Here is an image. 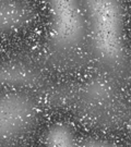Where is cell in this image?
Listing matches in <instances>:
<instances>
[{
	"label": "cell",
	"mask_w": 131,
	"mask_h": 147,
	"mask_svg": "<svg viewBox=\"0 0 131 147\" xmlns=\"http://www.w3.org/2000/svg\"><path fill=\"white\" fill-rule=\"evenodd\" d=\"M88 35L97 57L105 62L120 61L125 53L124 11L118 1H84Z\"/></svg>",
	"instance_id": "obj_1"
},
{
	"label": "cell",
	"mask_w": 131,
	"mask_h": 147,
	"mask_svg": "<svg viewBox=\"0 0 131 147\" xmlns=\"http://www.w3.org/2000/svg\"><path fill=\"white\" fill-rule=\"evenodd\" d=\"M47 10L50 42L61 49L78 47L88 34L82 2L49 1Z\"/></svg>",
	"instance_id": "obj_2"
},
{
	"label": "cell",
	"mask_w": 131,
	"mask_h": 147,
	"mask_svg": "<svg viewBox=\"0 0 131 147\" xmlns=\"http://www.w3.org/2000/svg\"><path fill=\"white\" fill-rule=\"evenodd\" d=\"M38 117L35 101L20 93H7L0 101V136L11 142L32 130Z\"/></svg>",
	"instance_id": "obj_3"
},
{
	"label": "cell",
	"mask_w": 131,
	"mask_h": 147,
	"mask_svg": "<svg viewBox=\"0 0 131 147\" xmlns=\"http://www.w3.org/2000/svg\"><path fill=\"white\" fill-rule=\"evenodd\" d=\"M32 18V9L20 1L0 2V25L3 33L19 30L26 25Z\"/></svg>",
	"instance_id": "obj_4"
},
{
	"label": "cell",
	"mask_w": 131,
	"mask_h": 147,
	"mask_svg": "<svg viewBox=\"0 0 131 147\" xmlns=\"http://www.w3.org/2000/svg\"><path fill=\"white\" fill-rule=\"evenodd\" d=\"M45 147H81L79 146L72 130L64 123H55L48 127L44 136Z\"/></svg>",
	"instance_id": "obj_5"
},
{
	"label": "cell",
	"mask_w": 131,
	"mask_h": 147,
	"mask_svg": "<svg viewBox=\"0 0 131 147\" xmlns=\"http://www.w3.org/2000/svg\"><path fill=\"white\" fill-rule=\"evenodd\" d=\"M81 147H118L113 142L104 138H88L85 140Z\"/></svg>",
	"instance_id": "obj_6"
},
{
	"label": "cell",
	"mask_w": 131,
	"mask_h": 147,
	"mask_svg": "<svg viewBox=\"0 0 131 147\" xmlns=\"http://www.w3.org/2000/svg\"><path fill=\"white\" fill-rule=\"evenodd\" d=\"M5 147H16V146H5Z\"/></svg>",
	"instance_id": "obj_7"
}]
</instances>
